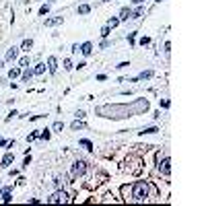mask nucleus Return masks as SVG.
Returning <instances> with one entry per match:
<instances>
[{"mask_svg": "<svg viewBox=\"0 0 206 206\" xmlns=\"http://www.w3.org/2000/svg\"><path fill=\"white\" fill-rule=\"evenodd\" d=\"M122 194L130 202H144L148 198V186H146V181H136L134 186H124Z\"/></svg>", "mask_w": 206, "mask_h": 206, "instance_id": "1", "label": "nucleus"}, {"mask_svg": "<svg viewBox=\"0 0 206 206\" xmlns=\"http://www.w3.org/2000/svg\"><path fill=\"white\" fill-rule=\"evenodd\" d=\"M157 161H159V171H161L163 175H169L171 173V159L169 157H157Z\"/></svg>", "mask_w": 206, "mask_h": 206, "instance_id": "2", "label": "nucleus"}, {"mask_svg": "<svg viewBox=\"0 0 206 206\" xmlns=\"http://www.w3.org/2000/svg\"><path fill=\"white\" fill-rule=\"evenodd\" d=\"M48 202H50V204H64V202H68V196L58 190V192H54V194L48 198Z\"/></svg>", "mask_w": 206, "mask_h": 206, "instance_id": "3", "label": "nucleus"}, {"mask_svg": "<svg viewBox=\"0 0 206 206\" xmlns=\"http://www.w3.org/2000/svg\"><path fill=\"white\" fill-rule=\"evenodd\" d=\"M87 173V163L85 161H76L74 165H72V175L74 177H80V175H85Z\"/></svg>", "mask_w": 206, "mask_h": 206, "instance_id": "4", "label": "nucleus"}, {"mask_svg": "<svg viewBox=\"0 0 206 206\" xmlns=\"http://www.w3.org/2000/svg\"><path fill=\"white\" fill-rule=\"evenodd\" d=\"M64 19L62 17H52V19H45V27H56V25H60Z\"/></svg>", "mask_w": 206, "mask_h": 206, "instance_id": "5", "label": "nucleus"}, {"mask_svg": "<svg viewBox=\"0 0 206 206\" xmlns=\"http://www.w3.org/2000/svg\"><path fill=\"white\" fill-rule=\"evenodd\" d=\"M48 70H50L52 74H54V72L58 70V60H56L54 56H52V58H48Z\"/></svg>", "mask_w": 206, "mask_h": 206, "instance_id": "6", "label": "nucleus"}, {"mask_svg": "<svg viewBox=\"0 0 206 206\" xmlns=\"http://www.w3.org/2000/svg\"><path fill=\"white\" fill-rule=\"evenodd\" d=\"M78 50H80V54H85V56H89L91 52H93V43H89V41H87V43H83V45H80V48H78Z\"/></svg>", "mask_w": 206, "mask_h": 206, "instance_id": "7", "label": "nucleus"}, {"mask_svg": "<svg viewBox=\"0 0 206 206\" xmlns=\"http://www.w3.org/2000/svg\"><path fill=\"white\" fill-rule=\"evenodd\" d=\"M12 159H15V155H12V153L4 155V159H2V167H8V165L12 163Z\"/></svg>", "mask_w": 206, "mask_h": 206, "instance_id": "8", "label": "nucleus"}, {"mask_svg": "<svg viewBox=\"0 0 206 206\" xmlns=\"http://www.w3.org/2000/svg\"><path fill=\"white\" fill-rule=\"evenodd\" d=\"M17 54H19V48H10V50L6 52V60H15Z\"/></svg>", "mask_w": 206, "mask_h": 206, "instance_id": "9", "label": "nucleus"}, {"mask_svg": "<svg viewBox=\"0 0 206 206\" xmlns=\"http://www.w3.org/2000/svg\"><path fill=\"white\" fill-rule=\"evenodd\" d=\"M31 45H33V39H25V41H23V45H21V50H23V52H29Z\"/></svg>", "mask_w": 206, "mask_h": 206, "instance_id": "10", "label": "nucleus"}, {"mask_svg": "<svg viewBox=\"0 0 206 206\" xmlns=\"http://www.w3.org/2000/svg\"><path fill=\"white\" fill-rule=\"evenodd\" d=\"M120 15H122V17H120L122 21H126V19H132V10H130V8H122V12H120Z\"/></svg>", "mask_w": 206, "mask_h": 206, "instance_id": "11", "label": "nucleus"}, {"mask_svg": "<svg viewBox=\"0 0 206 206\" xmlns=\"http://www.w3.org/2000/svg\"><path fill=\"white\" fill-rule=\"evenodd\" d=\"M78 144H80V146H85L87 151H93V142H91V140H87V138H83Z\"/></svg>", "mask_w": 206, "mask_h": 206, "instance_id": "12", "label": "nucleus"}, {"mask_svg": "<svg viewBox=\"0 0 206 206\" xmlns=\"http://www.w3.org/2000/svg\"><path fill=\"white\" fill-rule=\"evenodd\" d=\"M8 76H10V78L21 76V68H10V70H8Z\"/></svg>", "mask_w": 206, "mask_h": 206, "instance_id": "13", "label": "nucleus"}, {"mask_svg": "<svg viewBox=\"0 0 206 206\" xmlns=\"http://www.w3.org/2000/svg\"><path fill=\"white\" fill-rule=\"evenodd\" d=\"M37 138H41V140H48V138H50V130H39Z\"/></svg>", "mask_w": 206, "mask_h": 206, "instance_id": "14", "label": "nucleus"}, {"mask_svg": "<svg viewBox=\"0 0 206 206\" xmlns=\"http://www.w3.org/2000/svg\"><path fill=\"white\" fill-rule=\"evenodd\" d=\"M87 12H91V6L89 4H80L78 6V15H87Z\"/></svg>", "mask_w": 206, "mask_h": 206, "instance_id": "15", "label": "nucleus"}, {"mask_svg": "<svg viewBox=\"0 0 206 206\" xmlns=\"http://www.w3.org/2000/svg\"><path fill=\"white\" fill-rule=\"evenodd\" d=\"M43 70H45V64H37V66L33 68V72H35V74H43Z\"/></svg>", "mask_w": 206, "mask_h": 206, "instance_id": "16", "label": "nucleus"}, {"mask_svg": "<svg viewBox=\"0 0 206 206\" xmlns=\"http://www.w3.org/2000/svg\"><path fill=\"white\" fill-rule=\"evenodd\" d=\"M19 66L27 68V66H29V58H27V56H25V58H21V60H19Z\"/></svg>", "mask_w": 206, "mask_h": 206, "instance_id": "17", "label": "nucleus"}, {"mask_svg": "<svg viewBox=\"0 0 206 206\" xmlns=\"http://www.w3.org/2000/svg\"><path fill=\"white\" fill-rule=\"evenodd\" d=\"M80 128H85V124H83V122H78V120H76V122H72V130H80Z\"/></svg>", "mask_w": 206, "mask_h": 206, "instance_id": "18", "label": "nucleus"}, {"mask_svg": "<svg viewBox=\"0 0 206 206\" xmlns=\"http://www.w3.org/2000/svg\"><path fill=\"white\" fill-rule=\"evenodd\" d=\"M12 198H10V194H8V188L4 190V194H2V202H10Z\"/></svg>", "mask_w": 206, "mask_h": 206, "instance_id": "19", "label": "nucleus"}, {"mask_svg": "<svg viewBox=\"0 0 206 206\" xmlns=\"http://www.w3.org/2000/svg\"><path fill=\"white\" fill-rule=\"evenodd\" d=\"M31 74H33V70H25V72H23V80L27 83V80L31 78Z\"/></svg>", "mask_w": 206, "mask_h": 206, "instance_id": "20", "label": "nucleus"}, {"mask_svg": "<svg viewBox=\"0 0 206 206\" xmlns=\"http://www.w3.org/2000/svg\"><path fill=\"white\" fill-rule=\"evenodd\" d=\"M118 23H120V19H109V25H107V27H109V29H111V27H118Z\"/></svg>", "mask_w": 206, "mask_h": 206, "instance_id": "21", "label": "nucleus"}, {"mask_svg": "<svg viewBox=\"0 0 206 206\" xmlns=\"http://www.w3.org/2000/svg\"><path fill=\"white\" fill-rule=\"evenodd\" d=\"M151 76H153V72L148 70V72H142V74L138 76V80H144V78H151Z\"/></svg>", "mask_w": 206, "mask_h": 206, "instance_id": "22", "label": "nucleus"}, {"mask_svg": "<svg viewBox=\"0 0 206 206\" xmlns=\"http://www.w3.org/2000/svg\"><path fill=\"white\" fill-rule=\"evenodd\" d=\"M50 10V4H43L41 8H39V15H45V12H48Z\"/></svg>", "mask_w": 206, "mask_h": 206, "instance_id": "23", "label": "nucleus"}, {"mask_svg": "<svg viewBox=\"0 0 206 206\" xmlns=\"http://www.w3.org/2000/svg\"><path fill=\"white\" fill-rule=\"evenodd\" d=\"M64 68H66V70H72V62L70 60H64Z\"/></svg>", "mask_w": 206, "mask_h": 206, "instance_id": "24", "label": "nucleus"}, {"mask_svg": "<svg viewBox=\"0 0 206 206\" xmlns=\"http://www.w3.org/2000/svg\"><path fill=\"white\" fill-rule=\"evenodd\" d=\"M62 128H64V124H62V122H56V124H54V130H56V132H60Z\"/></svg>", "mask_w": 206, "mask_h": 206, "instance_id": "25", "label": "nucleus"}, {"mask_svg": "<svg viewBox=\"0 0 206 206\" xmlns=\"http://www.w3.org/2000/svg\"><path fill=\"white\" fill-rule=\"evenodd\" d=\"M155 132H159L157 128H146V130H142V134H155Z\"/></svg>", "mask_w": 206, "mask_h": 206, "instance_id": "26", "label": "nucleus"}, {"mask_svg": "<svg viewBox=\"0 0 206 206\" xmlns=\"http://www.w3.org/2000/svg\"><path fill=\"white\" fill-rule=\"evenodd\" d=\"M109 31H111L109 27H103V29H101V35H103V37H107V35H109Z\"/></svg>", "mask_w": 206, "mask_h": 206, "instance_id": "27", "label": "nucleus"}, {"mask_svg": "<svg viewBox=\"0 0 206 206\" xmlns=\"http://www.w3.org/2000/svg\"><path fill=\"white\" fill-rule=\"evenodd\" d=\"M148 43H151L148 37H142V39H140V45H148Z\"/></svg>", "mask_w": 206, "mask_h": 206, "instance_id": "28", "label": "nucleus"}, {"mask_svg": "<svg viewBox=\"0 0 206 206\" xmlns=\"http://www.w3.org/2000/svg\"><path fill=\"white\" fill-rule=\"evenodd\" d=\"M35 138H37V134H29V136H27V142H33Z\"/></svg>", "mask_w": 206, "mask_h": 206, "instance_id": "29", "label": "nucleus"}, {"mask_svg": "<svg viewBox=\"0 0 206 206\" xmlns=\"http://www.w3.org/2000/svg\"><path fill=\"white\" fill-rule=\"evenodd\" d=\"M6 144H8V142H6L4 138H0V146H6Z\"/></svg>", "mask_w": 206, "mask_h": 206, "instance_id": "30", "label": "nucleus"}, {"mask_svg": "<svg viewBox=\"0 0 206 206\" xmlns=\"http://www.w3.org/2000/svg\"><path fill=\"white\" fill-rule=\"evenodd\" d=\"M134 2H136V4H142V2H144V0H134Z\"/></svg>", "mask_w": 206, "mask_h": 206, "instance_id": "31", "label": "nucleus"}, {"mask_svg": "<svg viewBox=\"0 0 206 206\" xmlns=\"http://www.w3.org/2000/svg\"><path fill=\"white\" fill-rule=\"evenodd\" d=\"M0 66H2V60H0Z\"/></svg>", "mask_w": 206, "mask_h": 206, "instance_id": "32", "label": "nucleus"}, {"mask_svg": "<svg viewBox=\"0 0 206 206\" xmlns=\"http://www.w3.org/2000/svg\"><path fill=\"white\" fill-rule=\"evenodd\" d=\"M105 2H109V0H105Z\"/></svg>", "mask_w": 206, "mask_h": 206, "instance_id": "33", "label": "nucleus"}]
</instances>
